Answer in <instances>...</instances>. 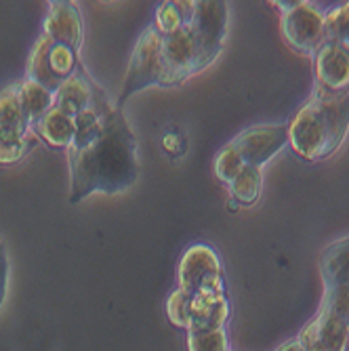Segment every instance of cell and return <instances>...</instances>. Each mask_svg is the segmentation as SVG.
Returning <instances> with one entry per match:
<instances>
[{"instance_id":"1","label":"cell","mask_w":349,"mask_h":351,"mask_svg":"<svg viewBox=\"0 0 349 351\" xmlns=\"http://www.w3.org/2000/svg\"><path fill=\"white\" fill-rule=\"evenodd\" d=\"M76 137L68 147L70 202L91 194H118L139 175L137 139L122 110L112 108L104 88L95 86V99L76 118Z\"/></svg>"},{"instance_id":"2","label":"cell","mask_w":349,"mask_h":351,"mask_svg":"<svg viewBox=\"0 0 349 351\" xmlns=\"http://www.w3.org/2000/svg\"><path fill=\"white\" fill-rule=\"evenodd\" d=\"M349 133V90L330 95L315 86L311 99L289 124V143L309 162L330 158Z\"/></svg>"},{"instance_id":"3","label":"cell","mask_w":349,"mask_h":351,"mask_svg":"<svg viewBox=\"0 0 349 351\" xmlns=\"http://www.w3.org/2000/svg\"><path fill=\"white\" fill-rule=\"evenodd\" d=\"M163 82V34L149 25L135 45L129 72H126L116 108L122 110L124 101L147 86H160Z\"/></svg>"},{"instance_id":"4","label":"cell","mask_w":349,"mask_h":351,"mask_svg":"<svg viewBox=\"0 0 349 351\" xmlns=\"http://www.w3.org/2000/svg\"><path fill=\"white\" fill-rule=\"evenodd\" d=\"M19 84H11L0 93V165H13L34 145L29 137V118L21 108Z\"/></svg>"},{"instance_id":"5","label":"cell","mask_w":349,"mask_h":351,"mask_svg":"<svg viewBox=\"0 0 349 351\" xmlns=\"http://www.w3.org/2000/svg\"><path fill=\"white\" fill-rule=\"evenodd\" d=\"M78 66H80L78 53L63 45L51 43L47 36H40L34 51L29 55L27 80L38 82L40 86H45L55 95L63 82L76 74Z\"/></svg>"},{"instance_id":"6","label":"cell","mask_w":349,"mask_h":351,"mask_svg":"<svg viewBox=\"0 0 349 351\" xmlns=\"http://www.w3.org/2000/svg\"><path fill=\"white\" fill-rule=\"evenodd\" d=\"M282 11V36L301 55L313 57L324 43V15L309 3H276Z\"/></svg>"},{"instance_id":"7","label":"cell","mask_w":349,"mask_h":351,"mask_svg":"<svg viewBox=\"0 0 349 351\" xmlns=\"http://www.w3.org/2000/svg\"><path fill=\"white\" fill-rule=\"evenodd\" d=\"M202 72V61L194 29L187 21L169 36H163V88L183 84L189 76Z\"/></svg>"},{"instance_id":"8","label":"cell","mask_w":349,"mask_h":351,"mask_svg":"<svg viewBox=\"0 0 349 351\" xmlns=\"http://www.w3.org/2000/svg\"><path fill=\"white\" fill-rule=\"evenodd\" d=\"M179 291L187 295L226 293L217 252L206 244L189 246L179 263Z\"/></svg>"},{"instance_id":"9","label":"cell","mask_w":349,"mask_h":351,"mask_svg":"<svg viewBox=\"0 0 349 351\" xmlns=\"http://www.w3.org/2000/svg\"><path fill=\"white\" fill-rule=\"evenodd\" d=\"M194 29V36L200 51L202 70L221 55L228 34V5L226 3H194V13L187 21Z\"/></svg>"},{"instance_id":"10","label":"cell","mask_w":349,"mask_h":351,"mask_svg":"<svg viewBox=\"0 0 349 351\" xmlns=\"http://www.w3.org/2000/svg\"><path fill=\"white\" fill-rule=\"evenodd\" d=\"M289 143L287 124H261L242 131L230 145L238 152L244 167L261 169Z\"/></svg>"},{"instance_id":"11","label":"cell","mask_w":349,"mask_h":351,"mask_svg":"<svg viewBox=\"0 0 349 351\" xmlns=\"http://www.w3.org/2000/svg\"><path fill=\"white\" fill-rule=\"evenodd\" d=\"M43 36H47L55 45H63L72 49L74 53H80L82 38H84V25L82 15L74 3H51L49 15L45 19Z\"/></svg>"},{"instance_id":"12","label":"cell","mask_w":349,"mask_h":351,"mask_svg":"<svg viewBox=\"0 0 349 351\" xmlns=\"http://www.w3.org/2000/svg\"><path fill=\"white\" fill-rule=\"evenodd\" d=\"M315 57L318 88L330 95H343L349 88V51L337 43H322Z\"/></svg>"},{"instance_id":"13","label":"cell","mask_w":349,"mask_h":351,"mask_svg":"<svg viewBox=\"0 0 349 351\" xmlns=\"http://www.w3.org/2000/svg\"><path fill=\"white\" fill-rule=\"evenodd\" d=\"M349 324L320 307L318 315L301 330L297 341L303 351H343Z\"/></svg>"},{"instance_id":"14","label":"cell","mask_w":349,"mask_h":351,"mask_svg":"<svg viewBox=\"0 0 349 351\" xmlns=\"http://www.w3.org/2000/svg\"><path fill=\"white\" fill-rule=\"evenodd\" d=\"M189 297H192V301H189L187 332H206L226 326L232 313L226 293H200Z\"/></svg>"},{"instance_id":"15","label":"cell","mask_w":349,"mask_h":351,"mask_svg":"<svg viewBox=\"0 0 349 351\" xmlns=\"http://www.w3.org/2000/svg\"><path fill=\"white\" fill-rule=\"evenodd\" d=\"M95 86H97V82L91 80V76L84 72V68L78 66L76 74L63 82L61 88L55 93V106L53 108L76 118L86 108H91V104L95 99Z\"/></svg>"},{"instance_id":"16","label":"cell","mask_w":349,"mask_h":351,"mask_svg":"<svg viewBox=\"0 0 349 351\" xmlns=\"http://www.w3.org/2000/svg\"><path fill=\"white\" fill-rule=\"evenodd\" d=\"M38 137L51 147H70L76 137V120L61 110L53 108L36 126Z\"/></svg>"},{"instance_id":"17","label":"cell","mask_w":349,"mask_h":351,"mask_svg":"<svg viewBox=\"0 0 349 351\" xmlns=\"http://www.w3.org/2000/svg\"><path fill=\"white\" fill-rule=\"evenodd\" d=\"M320 271L326 289L339 284H349V236L333 242L322 250Z\"/></svg>"},{"instance_id":"18","label":"cell","mask_w":349,"mask_h":351,"mask_svg":"<svg viewBox=\"0 0 349 351\" xmlns=\"http://www.w3.org/2000/svg\"><path fill=\"white\" fill-rule=\"evenodd\" d=\"M19 99H21V108L27 114L32 126H36L55 106V95L51 90H47L45 86H40L38 82H32V80L21 82Z\"/></svg>"},{"instance_id":"19","label":"cell","mask_w":349,"mask_h":351,"mask_svg":"<svg viewBox=\"0 0 349 351\" xmlns=\"http://www.w3.org/2000/svg\"><path fill=\"white\" fill-rule=\"evenodd\" d=\"M261 187H263V175L261 169L257 167H244L230 183L232 198H236L242 206L255 204L261 194Z\"/></svg>"},{"instance_id":"20","label":"cell","mask_w":349,"mask_h":351,"mask_svg":"<svg viewBox=\"0 0 349 351\" xmlns=\"http://www.w3.org/2000/svg\"><path fill=\"white\" fill-rule=\"evenodd\" d=\"M194 13V3H163L156 11V21L152 23L163 36L177 32Z\"/></svg>"},{"instance_id":"21","label":"cell","mask_w":349,"mask_h":351,"mask_svg":"<svg viewBox=\"0 0 349 351\" xmlns=\"http://www.w3.org/2000/svg\"><path fill=\"white\" fill-rule=\"evenodd\" d=\"M324 43H337L349 51V3L324 17Z\"/></svg>"},{"instance_id":"22","label":"cell","mask_w":349,"mask_h":351,"mask_svg":"<svg viewBox=\"0 0 349 351\" xmlns=\"http://www.w3.org/2000/svg\"><path fill=\"white\" fill-rule=\"evenodd\" d=\"M189 351H228L226 328L206 330V332H187Z\"/></svg>"},{"instance_id":"23","label":"cell","mask_w":349,"mask_h":351,"mask_svg":"<svg viewBox=\"0 0 349 351\" xmlns=\"http://www.w3.org/2000/svg\"><path fill=\"white\" fill-rule=\"evenodd\" d=\"M244 169L242 158L238 156V152L232 145H226L219 152L217 160H215V175L221 183L230 185L234 181V177Z\"/></svg>"},{"instance_id":"24","label":"cell","mask_w":349,"mask_h":351,"mask_svg":"<svg viewBox=\"0 0 349 351\" xmlns=\"http://www.w3.org/2000/svg\"><path fill=\"white\" fill-rule=\"evenodd\" d=\"M322 309L339 315L341 320L349 324V284H339L326 289L322 299Z\"/></svg>"},{"instance_id":"25","label":"cell","mask_w":349,"mask_h":351,"mask_svg":"<svg viewBox=\"0 0 349 351\" xmlns=\"http://www.w3.org/2000/svg\"><path fill=\"white\" fill-rule=\"evenodd\" d=\"M189 301H192V297H189L187 293H183V291H179V289L167 301V315H169V320L175 326H179V328H187Z\"/></svg>"},{"instance_id":"26","label":"cell","mask_w":349,"mask_h":351,"mask_svg":"<svg viewBox=\"0 0 349 351\" xmlns=\"http://www.w3.org/2000/svg\"><path fill=\"white\" fill-rule=\"evenodd\" d=\"M7 282H9V257H7V248L0 244V307H3L7 297Z\"/></svg>"},{"instance_id":"27","label":"cell","mask_w":349,"mask_h":351,"mask_svg":"<svg viewBox=\"0 0 349 351\" xmlns=\"http://www.w3.org/2000/svg\"><path fill=\"white\" fill-rule=\"evenodd\" d=\"M276 351H303V347H301V343L297 339H293V341H287L284 345H280Z\"/></svg>"},{"instance_id":"28","label":"cell","mask_w":349,"mask_h":351,"mask_svg":"<svg viewBox=\"0 0 349 351\" xmlns=\"http://www.w3.org/2000/svg\"><path fill=\"white\" fill-rule=\"evenodd\" d=\"M240 202L236 200V198H230V202H228V208H230V213H238L240 210Z\"/></svg>"},{"instance_id":"29","label":"cell","mask_w":349,"mask_h":351,"mask_svg":"<svg viewBox=\"0 0 349 351\" xmlns=\"http://www.w3.org/2000/svg\"><path fill=\"white\" fill-rule=\"evenodd\" d=\"M343 351H349V328H347V337H345V349Z\"/></svg>"},{"instance_id":"30","label":"cell","mask_w":349,"mask_h":351,"mask_svg":"<svg viewBox=\"0 0 349 351\" xmlns=\"http://www.w3.org/2000/svg\"><path fill=\"white\" fill-rule=\"evenodd\" d=\"M228 351H230V349H228Z\"/></svg>"}]
</instances>
